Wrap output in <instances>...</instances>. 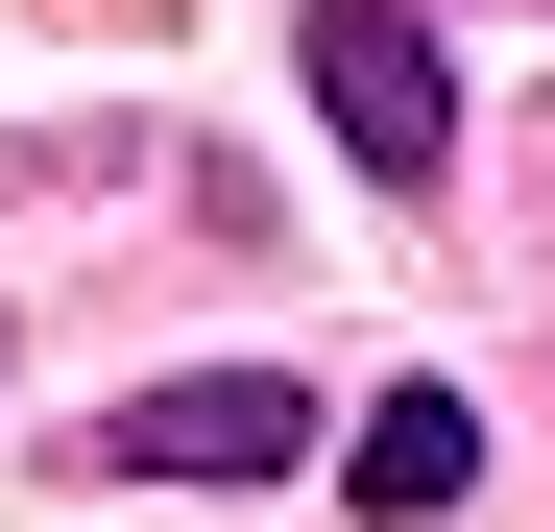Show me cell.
I'll return each instance as SVG.
<instances>
[{
  "mask_svg": "<svg viewBox=\"0 0 555 532\" xmlns=\"http://www.w3.org/2000/svg\"><path fill=\"white\" fill-rule=\"evenodd\" d=\"M98 460H121V484H291V460H314V388H266V364H194V388H145Z\"/></svg>",
  "mask_w": 555,
  "mask_h": 532,
  "instance_id": "2",
  "label": "cell"
},
{
  "mask_svg": "<svg viewBox=\"0 0 555 532\" xmlns=\"http://www.w3.org/2000/svg\"><path fill=\"white\" fill-rule=\"evenodd\" d=\"M362 508H387V532H435L459 484H483V411H459V388H387V411H362V460H338Z\"/></svg>",
  "mask_w": 555,
  "mask_h": 532,
  "instance_id": "3",
  "label": "cell"
},
{
  "mask_svg": "<svg viewBox=\"0 0 555 532\" xmlns=\"http://www.w3.org/2000/svg\"><path fill=\"white\" fill-rule=\"evenodd\" d=\"M291 73H314V122H338L362 169H435V145H459V49L411 25V0H314Z\"/></svg>",
  "mask_w": 555,
  "mask_h": 532,
  "instance_id": "1",
  "label": "cell"
}]
</instances>
